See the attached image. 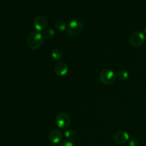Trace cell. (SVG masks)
Here are the masks:
<instances>
[{
    "label": "cell",
    "mask_w": 146,
    "mask_h": 146,
    "mask_svg": "<svg viewBox=\"0 0 146 146\" xmlns=\"http://www.w3.org/2000/svg\"><path fill=\"white\" fill-rule=\"evenodd\" d=\"M65 137L69 141H73L76 139L77 133L74 130H67L65 132Z\"/></svg>",
    "instance_id": "30bf717a"
},
{
    "label": "cell",
    "mask_w": 146,
    "mask_h": 146,
    "mask_svg": "<svg viewBox=\"0 0 146 146\" xmlns=\"http://www.w3.org/2000/svg\"><path fill=\"white\" fill-rule=\"evenodd\" d=\"M51 146H56L55 145V144H52V145H51Z\"/></svg>",
    "instance_id": "ac0fdd59"
},
{
    "label": "cell",
    "mask_w": 146,
    "mask_h": 146,
    "mask_svg": "<svg viewBox=\"0 0 146 146\" xmlns=\"http://www.w3.org/2000/svg\"><path fill=\"white\" fill-rule=\"evenodd\" d=\"M44 37L42 34L38 31H33L29 34L27 40V44L31 49L36 50L42 46Z\"/></svg>",
    "instance_id": "6da1fadb"
},
{
    "label": "cell",
    "mask_w": 146,
    "mask_h": 146,
    "mask_svg": "<svg viewBox=\"0 0 146 146\" xmlns=\"http://www.w3.org/2000/svg\"><path fill=\"white\" fill-rule=\"evenodd\" d=\"M59 146H76L71 141H64L60 144Z\"/></svg>",
    "instance_id": "2e32d148"
},
{
    "label": "cell",
    "mask_w": 146,
    "mask_h": 146,
    "mask_svg": "<svg viewBox=\"0 0 146 146\" xmlns=\"http://www.w3.org/2000/svg\"><path fill=\"white\" fill-rule=\"evenodd\" d=\"M51 56L55 60H60L62 57V52L58 48H54L51 51Z\"/></svg>",
    "instance_id": "5bb4252c"
},
{
    "label": "cell",
    "mask_w": 146,
    "mask_h": 146,
    "mask_svg": "<svg viewBox=\"0 0 146 146\" xmlns=\"http://www.w3.org/2000/svg\"><path fill=\"white\" fill-rule=\"evenodd\" d=\"M129 77V74L128 72L125 70H121L117 74V78L120 80V81H125L128 79Z\"/></svg>",
    "instance_id": "7c38bea8"
},
{
    "label": "cell",
    "mask_w": 146,
    "mask_h": 146,
    "mask_svg": "<svg viewBox=\"0 0 146 146\" xmlns=\"http://www.w3.org/2000/svg\"><path fill=\"white\" fill-rule=\"evenodd\" d=\"M54 35H55V31L52 29H46L43 34L44 38L46 39H51L54 36Z\"/></svg>",
    "instance_id": "4fadbf2b"
},
{
    "label": "cell",
    "mask_w": 146,
    "mask_h": 146,
    "mask_svg": "<svg viewBox=\"0 0 146 146\" xmlns=\"http://www.w3.org/2000/svg\"><path fill=\"white\" fill-rule=\"evenodd\" d=\"M48 138L53 144H57L61 142L62 139V134L58 130L54 129L50 131L48 134Z\"/></svg>",
    "instance_id": "9c48e42d"
},
{
    "label": "cell",
    "mask_w": 146,
    "mask_h": 146,
    "mask_svg": "<svg viewBox=\"0 0 146 146\" xmlns=\"http://www.w3.org/2000/svg\"><path fill=\"white\" fill-rule=\"evenodd\" d=\"M115 78H116V76L114 71L108 68L101 71L99 75L100 81L101 84L105 86L111 85L115 81Z\"/></svg>",
    "instance_id": "3957f363"
},
{
    "label": "cell",
    "mask_w": 146,
    "mask_h": 146,
    "mask_svg": "<svg viewBox=\"0 0 146 146\" xmlns=\"http://www.w3.org/2000/svg\"><path fill=\"white\" fill-rule=\"evenodd\" d=\"M54 27L57 30L60 31H64V30L66 29L67 25L66 24V23L64 22L62 20H56L54 23Z\"/></svg>",
    "instance_id": "8fae6325"
},
{
    "label": "cell",
    "mask_w": 146,
    "mask_h": 146,
    "mask_svg": "<svg viewBox=\"0 0 146 146\" xmlns=\"http://www.w3.org/2000/svg\"><path fill=\"white\" fill-rule=\"evenodd\" d=\"M145 36L141 31H136L131 34L129 38V43L132 46L140 47L145 43Z\"/></svg>",
    "instance_id": "5b68a950"
},
{
    "label": "cell",
    "mask_w": 146,
    "mask_h": 146,
    "mask_svg": "<svg viewBox=\"0 0 146 146\" xmlns=\"http://www.w3.org/2000/svg\"><path fill=\"white\" fill-rule=\"evenodd\" d=\"M138 145H139V142H138V141L136 138H132V139H131V141L129 142L130 146H138Z\"/></svg>",
    "instance_id": "9a60e30c"
},
{
    "label": "cell",
    "mask_w": 146,
    "mask_h": 146,
    "mask_svg": "<svg viewBox=\"0 0 146 146\" xmlns=\"http://www.w3.org/2000/svg\"><path fill=\"white\" fill-rule=\"evenodd\" d=\"M33 25L34 28L37 31H45L47 27V20L45 17L42 16H38L36 17L34 19L33 21Z\"/></svg>",
    "instance_id": "8992f818"
},
{
    "label": "cell",
    "mask_w": 146,
    "mask_h": 146,
    "mask_svg": "<svg viewBox=\"0 0 146 146\" xmlns=\"http://www.w3.org/2000/svg\"><path fill=\"white\" fill-rule=\"evenodd\" d=\"M128 140H129V135L128 133L123 131H118L115 133L113 136L114 142L119 145L125 143L126 142H128Z\"/></svg>",
    "instance_id": "ba28073f"
},
{
    "label": "cell",
    "mask_w": 146,
    "mask_h": 146,
    "mask_svg": "<svg viewBox=\"0 0 146 146\" xmlns=\"http://www.w3.org/2000/svg\"><path fill=\"white\" fill-rule=\"evenodd\" d=\"M56 123L60 129H67L71 124L69 115L66 113H58L56 116Z\"/></svg>",
    "instance_id": "277c9868"
},
{
    "label": "cell",
    "mask_w": 146,
    "mask_h": 146,
    "mask_svg": "<svg viewBox=\"0 0 146 146\" xmlns=\"http://www.w3.org/2000/svg\"><path fill=\"white\" fill-rule=\"evenodd\" d=\"M144 31H145V33L146 34V26L145 27V29H144Z\"/></svg>",
    "instance_id": "e0dca14e"
},
{
    "label": "cell",
    "mask_w": 146,
    "mask_h": 146,
    "mask_svg": "<svg viewBox=\"0 0 146 146\" xmlns=\"http://www.w3.org/2000/svg\"><path fill=\"white\" fill-rule=\"evenodd\" d=\"M68 71V65L64 61H58L54 66V72L58 76H64L66 75Z\"/></svg>",
    "instance_id": "52a82bcc"
},
{
    "label": "cell",
    "mask_w": 146,
    "mask_h": 146,
    "mask_svg": "<svg viewBox=\"0 0 146 146\" xmlns=\"http://www.w3.org/2000/svg\"><path fill=\"white\" fill-rule=\"evenodd\" d=\"M66 31L69 35L75 36L82 34L84 31V24L78 20H72L68 23L66 27Z\"/></svg>",
    "instance_id": "7a4b0ae2"
}]
</instances>
